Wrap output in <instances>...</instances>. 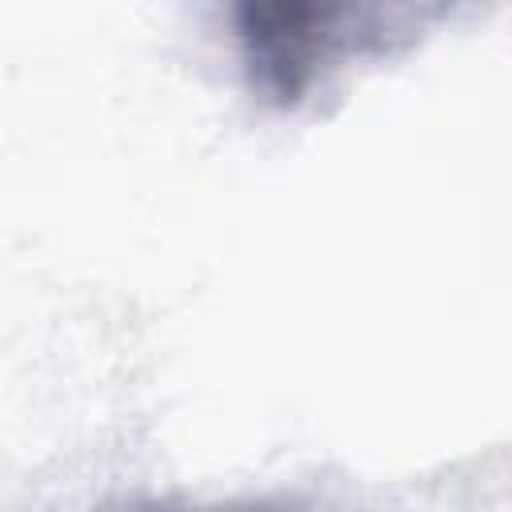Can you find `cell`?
Returning <instances> with one entry per match:
<instances>
[{
    "mask_svg": "<svg viewBox=\"0 0 512 512\" xmlns=\"http://www.w3.org/2000/svg\"><path fill=\"white\" fill-rule=\"evenodd\" d=\"M356 20L344 4L320 0H244L232 8L236 40L252 76V88L292 108L308 96L320 68L340 52L348 24Z\"/></svg>",
    "mask_w": 512,
    "mask_h": 512,
    "instance_id": "1",
    "label": "cell"
},
{
    "mask_svg": "<svg viewBox=\"0 0 512 512\" xmlns=\"http://www.w3.org/2000/svg\"><path fill=\"white\" fill-rule=\"evenodd\" d=\"M136 512H168V508H136Z\"/></svg>",
    "mask_w": 512,
    "mask_h": 512,
    "instance_id": "2",
    "label": "cell"
}]
</instances>
